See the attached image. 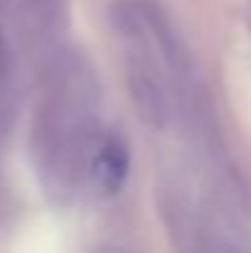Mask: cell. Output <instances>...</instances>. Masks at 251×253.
Returning a JSON list of instances; mask_svg holds the SVG:
<instances>
[{
  "label": "cell",
  "instance_id": "cell-1",
  "mask_svg": "<svg viewBox=\"0 0 251 253\" xmlns=\"http://www.w3.org/2000/svg\"><path fill=\"white\" fill-rule=\"evenodd\" d=\"M103 133L99 130V79L77 52L54 59L35 126V163L42 182L67 194L86 179Z\"/></svg>",
  "mask_w": 251,
  "mask_h": 253
},
{
  "label": "cell",
  "instance_id": "cell-4",
  "mask_svg": "<svg viewBox=\"0 0 251 253\" xmlns=\"http://www.w3.org/2000/svg\"><path fill=\"white\" fill-rule=\"evenodd\" d=\"M106 253H118V251H106Z\"/></svg>",
  "mask_w": 251,
  "mask_h": 253
},
{
  "label": "cell",
  "instance_id": "cell-3",
  "mask_svg": "<svg viewBox=\"0 0 251 253\" xmlns=\"http://www.w3.org/2000/svg\"><path fill=\"white\" fill-rule=\"evenodd\" d=\"M187 241L192 246V253H242V249L227 239L222 231H217V226H209L204 221H200L197 216L190 219L187 224Z\"/></svg>",
  "mask_w": 251,
  "mask_h": 253
},
{
  "label": "cell",
  "instance_id": "cell-2",
  "mask_svg": "<svg viewBox=\"0 0 251 253\" xmlns=\"http://www.w3.org/2000/svg\"><path fill=\"white\" fill-rule=\"evenodd\" d=\"M128 169H131V155L126 140L116 133H103L89 163L86 179L94 184L99 194L113 197L123 189L128 179Z\"/></svg>",
  "mask_w": 251,
  "mask_h": 253
}]
</instances>
